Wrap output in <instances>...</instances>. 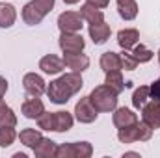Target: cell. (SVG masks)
I'll use <instances>...</instances> for the list:
<instances>
[{
    "instance_id": "11",
    "label": "cell",
    "mask_w": 160,
    "mask_h": 158,
    "mask_svg": "<svg viewBox=\"0 0 160 158\" xmlns=\"http://www.w3.org/2000/svg\"><path fill=\"white\" fill-rule=\"evenodd\" d=\"M63 63L71 69V71H77L82 73L89 67V58L82 52H71V54H63Z\"/></svg>"
},
{
    "instance_id": "2",
    "label": "cell",
    "mask_w": 160,
    "mask_h": 158,
    "mask_svg": "<svg viewBox=\"0 0 160 158\" xmlns=\"http://www.w3.org/2000/svg\"><path fill=\"white\" fill-rule=\"evenodd\" d=\"M118 95H119L118 91L102 84V86L93 87V91L89 93V101L97 112H114L118 108Z\"/></svg>"
},
{
    "instance_id": "14",
    "label": "cell",
    "mask_w": 160,
    "mask_h": 158,
    "mask_svg": "<svg viewBox=\"0 0 160 158\" xmlns=\"http://www.w3.org/2000/svg\"><path fill=\"white\" fill-rule=\"evenodd\" d=\"M110 34H112V30H110V26H108L104 21L95 22V24H89V37L93 39L95 45H102V43H106L108 37H110Z\"/></svg>"
},
{
    "instance_id": "22",
    "label": "cell",
    "mask_w": 160,
    "mask_h": 158,
    "mask_svg": "<svg viewBox=\"0 0 160 158\" xmlns=\"http://www.w3.org/2000/svg\"><path fill=\"white\" fill-rule=\"evenodd\" d=\"M41 138H43L41 132L39 130H36V128H24V130H21V134H19L21 143L26 145V147H30V149H34V147L39 143Z\"/></svg>"
},
{
    "instance_id": "9",
    "label": "cell",
    "mask_w": 160,
    "mask_h": 158,
    "mask_svg": "<svg viewBox=\"0 0 160 158\" xmlns=\"http://www.w3.org/2000/svg\"><path fill=\"white\" fill-rule=\"evenodd\" d=\"M22 86H24V91H26L30 97H41V95L47 91V84H45V80L41 78L39 75H36V73H28V75H24V78H22Z\"/></svg>"
},
{
    "instance_id": "28",
    "label": "cell",
    "mask_w": 160,
    "mask_h": 158,
    "mask_svg": "<svg viewBox=\"0 0 160 158\" xmlns=\"http://www.w3.org/2000/svg\"><path fill=\"white\" fill-rule=\"evenodd\" d=\"M17 125V116H15V112L9 108V106H6L2 112H0V128L2 126H15Z\"/></svg>"
},
{
    "instance_id": "36",
    "label": "cell",
    "mask_w": 160,
    "mask_h": 158,
    "mask_svg": "<svg viewBox=\"0 0 160 158\" xmlns=\"http://www.w3.org/2000/svg\"><path fill=\"white\" fill-rule=\"evenodd\" d=\"M65 4H69V6H73V4H78L80 0H63Z\"/></svg>"
},
{
    "instance_id": "21",
    "label": "cell",
    "mask_w": 160,
    "mask_h": 158,
    "mask_svg": "<svg viewBox=\"0 0 160 158\" xmlns=\"http://www.w3.org/2000/svg\"><path fill=\"white\" fill-rule=\"evenodd\" d=\"M54 114V132H67L73 126V116L69 112H52Z\"/></svg>"
},
{
    "instance_id": "33",
    "label": "cell",
    "mask_w": 160,
    "mask_h": 158,
    "mask_svg": "<svg viewBox=\"0 0 160 158\" xmlns=\"http://www.w3.org/2000/svg\"><path fill=\"white\" fill-rule=\"evenodd\" d=\"M6 91H8V80L4 77H0V99L6 95Z\"/></svg>"
},
{
    "instance_id": "20",
    "label": "cell",
    "mask_w": 160,
    "mask_h": 158,
    "mask_svg": "<svg viewBox=\"0 0 160 158\" xmlns=\"http://www.w3.org/2000/svg\"><path fill=\"white\" fill-rule=\"evenodd\" d=\"M17 19V11L11 4H6V2H0V28H9L13 26Z\"/></svg>"
},
{
    "instance_id": "30",
    "label": "cell",
    "mask_w": 160,
    "mask_h": 158,
    "mask_svg": "<svg viewBox=\"0 0 160 158\" xmlns=\"http://www.w3.org/2000/svg\"><path fill=\"white\" fill-rule=\"evenodd\" d=\"M121 63H123V69H125V71H134V69L138 67L136 60L130 56L128 50H123V54H121Z\"/></svg>"
},
{
    "instance_id": "19",
    "label": "cell",
    "mask_w": 160,
    "mask_h": 158,
    "mask_svg": "<svg viewBox=\"0 0 160 158\" xmlns=\"http://www.w3.org/2000/svg\"><path fill=\"white\" fill-rule=\"evenodd\" d=\"M43 17H45V15L38 9V6H36L34 2H30V4H26V6L22 7V21H24L26 24H30V26L39 24L41 21H43Z\"/></svg>"
},
{
    "instance_id": "34",
    "label": "cell",
    "mask_w": 160,
    "mask_h": 158,
    "mask_svg": "<svg viewBox=\"0 0 160 158\" xmlns=\"http://www.w3.org/2000/svg\"><path fill=\"white\" fill-rule=\"evenodd\" d=\"M89 2H93V4H95V6H99L101 9H102V7H106V6L110 4V0H89Z\"/></svg>"
},
{
    "instance_id": "38",
    "label": "cell",
    "mask_w": 160,
    "mask_h": 158,
    "mask_svg": "<svg viewBox=\"0 0 160 158\" xmlns=\"http://www.w3.org/2000/svg\"><path fill=\"white\" fill-rule=\"evenodd\" d=\"M158 63H160V50H158Z\"/></svg>"
},
{
    "instance_id": "26",
    "label": "cell",
    "mask_w": 160,
    "mask_h": 158,
    "mask_svg": "<svg viewBox=\"0 0 160 158\" xmlns=\"http://www.w3.org/2000/svg\"><path fill=\"white\" fill-rule=\"evenodd\" d=\"M149 99V86H140L134 93H132V106L134 108H142Z\"/></svg>"
},
{
    "instance_id": "1",
    "label": "cell",
    "mask_w": 160,
    "mask_h": 158,
    "mask_svg": "<svg viewBox=\"0 0 160 158\" xmlns=\"http://www.w3.org/2000/svg\"><path fill=\"white\" fill-rule=\"evenodd\" d=\"M84 82L82 77L77 71H71V73H65L62 75L58 80H52L48 86H47V95L50 99V102L54 104H65L75 93H78L82 89Z\"/></svg>"
},
{
    "instance_id": "12",
    "label": "cell",
    "mask_w": 160,
    "mask_h": 158,
    "mask_svg": "<svg viewBox=\"0 0 160 158\" xmlns=\"http://www.w3.org/2000/svg\"><path fill=\"white\" fill-rule=\"evenodd\" d=\"M80 15H82V19L88 21L89 24H95V22L104 21V11H102L99 6H95L93 2H89V0L82 4V7H80Z\"/></svg>"
},
{
    "instance_id": "5",
    "label": "cell",
    "mask_w": 160,
    "mask_h": 158,
    "mask_svg": "<svg viewBox=\"0 0 160 158\" xmlns=\"http://www.w3.org/2000/svg\"><path fill=\"white\" fill-rule=\"evenodd\" d=\"M86 47V41L78 32H62L60 36V48L63 50V54H71V52H82Z\"/></svg>"
},
{
    "instance_id": "8",
    "label": "cell",
    "mask_w": 160,
    "mask_h": 158,
    "mask_svg": "<svg viewBox=\"0 0 160 158\" xmlns=\"http://www.w3.org/2000/svg\"><path fill=\"white\" fill-rule=\"evenodd\" d=\"M99 116V112L95 110V106L91 104V101H89V97H82L78 102H77V106H75V117L78 119L80 123H93L95 119Z\"/></svg>"
},
{
    "instance_id": "6",
    "label": "cell",
    "mask_w": 160,
    "mask_h": 158,
    "mask_svg": "<svg viewBox=\"0 0 160 158\" xmlns=\"http://www.w3.org/2000/svg\"><path fill=\"white\" fill-rule=\"evenodd\" d=\"M142 121L147 123L153 130L160 128V101L158 99H151L149 102H145L142 106Z\"/></svg>"
},
{
    "instance_id": "31",
    "label": "cell",
    "mask_w": 160,
    "mask_h": 158,
    "mask_svg": "<svg viewBox=\"0 0 160 158\" xmlns=\"http://www.w3.org/2000/svg\"><path fill=\"white\" fill-rule=\"evenodd\" d=\"M36 6H38V9H39L43 15H47L48 11H52V7H54V0H32Z\"/></svg>"
},
{
    "instance_id": "15",
    "label": "cell",
    "mask_w": 160,
    "mask_h": 158,
    "mask_svg": "<svg viewBox=\"0 0 160 158\" xmlns=\"http://www.w3.org/2000/svg\"><path fill=\"white\" fill-rule=\"evenodd\" d=\"M140 41V32L136 28H125L118 32V43L123 50H130L134 45H138Z\"/></svg>"
},
{
    "instance_id": "16",
    "label": "cell",
    "mask_w": 160,
    "mask_h": 158,
    "mask_svg": "<svg viewBox=\"0 0 160 158\" xmlns=\"http://www.w3.org/2000/svg\"><path fill=\"white\" fill-rule=\"evenodd\" d=\"M112 121H114V125H116L118 128H123V126L134 125V123L138 121V116H136L132 110H128V108H116Z\"/></svg>"
},
{
    "instance_id": "23",
    "label": "cell",
    "mask_w": 160,
    "mask_h": 158,
    "mask_svg": "<svg viewBox=\"0 0 160 158\" xmlns=\"http://www.w3.org/2000/svg\"><path fill=\"white\" fill-rule=\"evenodd\" d=\"M128 52H130V56L136 60L138 65H140V63H147V62H151V60H153V54H155V52H151L147 47H143L142 43H140V45H134Z\"/></svg>"
},
{
    "instance_id": "4",
    "label": "cell",
    "mask_w": 160,
    "mask_h": 158,
    "mask_svg": "<svg viewBox=\"0 0 160 158\" xmlns=\"http://www.w3.org/2000/svg\"><path fill=\"white\" fill-rule=\"evenodd\" d=\"M93 155V147L88 141H75V143H62L56 149L58 158H89Z\"/></svg>"
},
{
    "instance_id": "18",
    "label": "cell",
    "mask_w": 160,
    "mask_h": 158,
    "mask_svg": "<svg viewBox=\"0 0 160 158\" xmlns=\"http://www.w3.org/2000/svg\"><path fill=\"white\" fill-rule=\"evenodd\" d=\"M101 69L104 73H108V71H121L123 69L121 56L116 54V52H104L101 56Z\"/></svg>"
},
{
    "instance_id": "10",
    "label": "cell",
    "mask_w": 160,
    "mask_h": 158,
    "mask_svg": "<svg viewBox=\"0 0 160 158\" xmlns=\"http://www.w3.org/2000/svg\"><path fill=\"white\" fill-rule=\"evenodd\" d=\"M63 67H65L63 60L54 56V54H47L39 60V69L45 75H58V73L63 71Z\"/></svg>"
},
{
    "instance_id": "3",
    "label": "cell",
    "mask_w": 160,
    "mask_h": 158,
    "mask_svg": "<svg viewBox=\"0 0 160 158\" xmlns=\"http://www.w3.org/2000/svg\"><path fill=\"white\" fill-rule=\"evenodd\" d=\"M153 136V128L147 123L136 121L134 125L118 128V138L121 143H134V141H149Z\"/></svg>"
},
{
    "instance_id": "13",
    "label": "cell",
    "mask_w": 160,
    "mask_h": 158,
    "mask_svg": "<svg viewBox=\"0 0 160 158\" xmlns=\"http://www.w3.org/2000/svg\"><path fill=\"white\" fill-rule=\"evenodd\" d=\"M22 110V116L26 119H38L45 112V104L41 102L39 97H32V99H26L21 106Z\"/></svg>"
},
{
    "instance_id": "32",
    "label": "cell",
    "mask_w": 160,
    "mask_h": 158,
    "mask_svg": "<svg viewBox=\"0 0 160 158\" xmlns=\"http://www.w3.org/2000/svg\"><path fill=\"white\" fill-rule=\"evenodd\" d=\"M149 99H158L160 101V78L155 80V82L149 86Z\"/></svg>"
},
{
    "instance_id": "17",
    "label": "cell",
    "mask_w": 160,
    "mask_h": 158,
    "mask_svg": "<svg viewBox=\"0 0 160 158\" xmlns=\"http://www.w3.org/2000/svg\"><path fill=\"white\" fill-rule=\"evenodd\" d=\"M56 149H58L56 141H52L50 138H41L39 143H38L32 151H34V155L38 158H50V156L56 155Z\"/></svg>"
},
{
    "instance_id": "29",
    "label": "cell",
    "mask_w": 160,
    "mask_h": 158,
    "mask_svg": "<svg viewBox=\"0 0 160 158\" xmlns=\"http://www.w3.org/2000/svg\"><path fill=\"white\" fill-rule=\"evenodd\" d=\"M38 125L41 130H54V114L52 112H43L38 117Z\"/></svg>"
},
{
    "instance_id": "27",
    "label": "cell",
    "mask_w": 160,
    "mask_h": 158,
    "mask_svg": "<svg viewBox=\"0 0 160 158\" xmlns=\"http://www.w3.org/2000/svg\"><path fill=\"white\" fill-rule=\"evenodd\" d=\"M17 138L15 126H2L0 128V147H9Z\"/></svg>"
},
{
    "instance_id": "37",
    "label": "cell",
    "mask_w": 160,
    "mask_h": 158,
    "mask_svg": "<svg viewBox=\"0 0 160 158\" xmlns=\"http://www.w3.org/2000/svg\"><path fill=\"white\" fill-rule=\"evenodd\" d=\"M4 108H6V102H4V101H2V99H0V112H2V110H4Z\"/></svg>"
},
{
    "instance_id": "7",
    "label": "cell",
    "mask_w": 160,
    "mask_h": 158,
    "mask_svg": "<svg viewBox=\"0 0 160 158\" xmlns=\"http://www.w3.org/2000/svg\"><path fill=\"white\" fill-rule=\"evenodd\" d=\"M84 22V19H82V15H80V11H63L60 17H58V28L62 30V32H78L82 30V24Z\"/></svg>"
},
{
    "instance_id": "24",
    "label": "cell",
    "mask_w": 160,
    "mask_h": 158,
    "mask_svg": "<svg viewBox=\"0 0 160 158\" xmlns=\"http://www.w3.org/2000/svg\"><path fill=\"white\" fill-rule=\"evenodd\" d=\"M104 84L110 86V87H112L114 91H118V93H121V91L125 89V80H123L121 71H108V73H106Z\"/></svg>"
},
{
    "instance_id": "25",
    "label": "cell",
    "mask_w": 160,
    "mask_h": 158,
    "mask_svg": "<svg viewBox=\"0 0 160 158\" xmlns=\"http://www.w3.org/2000/svg\"><path fill=\"white\" fill-rule=\"evenodd\" d=\"M118 13H119L121 19H125V21L136 19V15H138V4H136V0L128 2V4H123V6H118Z\"/></svg>"
},
{
    "instance_id": "35",
    "label": "cell",
    "mask_w": 160,
    "mask_h": 158,
    "mask_svg": "<svg viewBox=\"0 0 160 158\" xmlns=\"http://www.w3.org/2000/svg\"><path fill=\"white\" fill-rule=\"evenodd\" d=\"M118 6H123V4H128V2H134V0H116Z\"/></svg>"
}]
</instances>
